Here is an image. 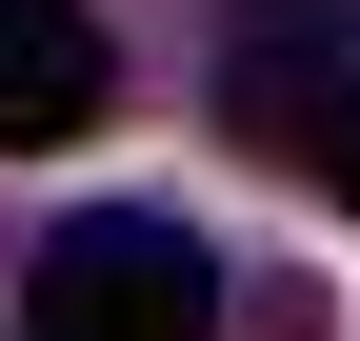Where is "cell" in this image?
<instances>
[{
	"instance_id": "obj_2",
	"label": "cell",
	"mask_w": 360,
	"mask_h": 341,
	"mask_svg": "<svg viewBox=\"0 0 360 341\" xmlns=\"http://www.w3.org/2000/svg\"><path fill=\"white\" fill-rule=\"evenodd\" d=\"M101 101H120V40L80 0H0V141H80Z\"/></svg>"
},
{
	"instance_id": "obj_1",
	"label": "cell",
	"mask_w": 360,
	"mask_h": 341,
	"mask_svg": "<svg viewBox=\"0 0 360 341\" xmlns=\"http://www.w3.org/2000/svg\"><path fill=\"white\" fill-rule=\"evenodd\" d=\"M20 341H220V261H200V221H160V201L60 221V241H40V281H20Z\"/></svg>"
},
{
	"instance_id": "obj_3",
	"label": "cell",
	"mask_w": 360,
	"mask_h": 341,
	"mask_svg": "<svg viewBox=\"0 0 360 341\" xmlns=\"http://www.w3.org/2000/svg\"><path fill=\"white\" fill-rule=\"evenodd\" d=\"M300 141H321V181H340V221H360V61H340V101L300 120Z\"/></svg>"
}]
</instances>
